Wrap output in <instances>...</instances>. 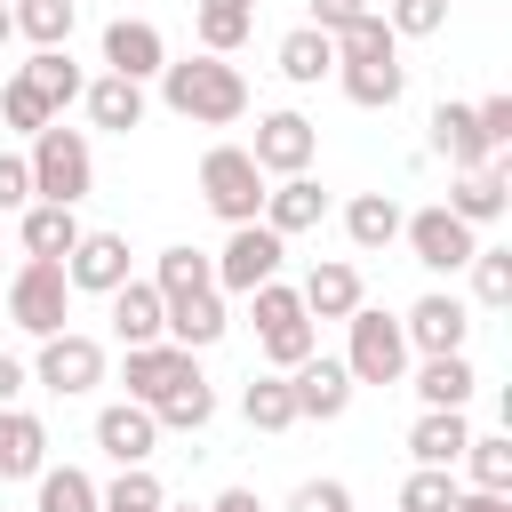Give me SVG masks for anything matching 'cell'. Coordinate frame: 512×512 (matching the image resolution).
Masks as SVG:
<instances>
[{"label":"cell","instance_id":"obj_12","mask_svg":"<svg viewBox=\"0 0 512 512\" xmlns=\"http://www.w3.org/2000/svg\"><path fill=\"white\" fill-rule=\"evenodd\" d=\"M448 216H464L472 232L480 224H496L504 208H512V160L496 152V160H480V168H456V184H448V200H440Z\"/></svg>","mask_w":512,"mask_h":512},{"label":"cell","instance_id":"obj_15","mask_svg":"<svg viewBox=\"0 0 512 512\" xmlns=\"http://www.w3.org/2000/svg\"><path fill=\"white\" fill-rule=\"evenodd\" d=\"M200 376V352H184V344H128V400H144V408H160L176 384H192Z\"/></svg>","mask_w":512,"mask_h":512},{"label":"cell","instance_id":"obj_1","mask_svg":"<svg viewBox=\"0 0 512 512\" xmlns=\"http://www.w3.org/2000/svg\"><path fill=\"white\" fill-rule=\"evenodd\" d=\"M160 104L176 112V120H192V128H232L240 112H248V80H240V64L232 56H168L160 64Z\"/></svg>","mask_w":512,"mask_h":512},{"label":"cell","instance_id":"obj_48","mask_svg":"<svg viewBox=\"0 0 512 512\" xmlns=\"http://www.w3.org/2000/svg\"><path fill=\"white\" fill-rule=\"evenodd\" d=\"M448 512H512V488H456Z\"/></svg>","mask_w":512,"mask_h":512},{"label":"cell","instance_id":"obj_45","mask_svg":"<svg viewBox=\"0 0 512 512\" xmlns=\"http://www.w3.org/2000/svg\"><path fill=\"white\" fill-rule=\"evenodd\" d=\"M288 512H352V488L344 480H296Z\"/></svg>","mask_w":512,"mask_h":512},{"label":"cell","instance_id":"obj_17","mask_svg":"<svg viewBox=\"0 0 512 512\" xmlns=\"http://www.w3.org/2000/svg\"><path fill=\"white\" fill-rule=\"evenodd\" d=\"M96 448H104L112 464H152L160 416H152L144 400H104V408H96Z\"/></svg>","mask_w":512,"mask_h":512},{"label":"cell","instance_id":"obj_9","mask_svg":"<svg viewBox=\"0 0 512 512\" xmlns=\"http://www.w3.org/2000/svg\"><path fill=\"white\" fill-rule=\"evenodd\" d=\"M248 160L264 168V176H304L312 160H320V128L304 120V112H256V136H248Z\"/></svg>","mask_w":512,"mask_h":512},{"label":"cell","instance_id":"obj_53","mask_svg":"<svg viewBox=\"0 0 512 512\" xmlns=\"http://www.w3.org/2000/svg\"><path fill=\"white\" fill-rule=\"evenodd\" d=\"M160 512H208V504H176V496H168V504H160Z\"/></svg>","mask_w":512,"mask_h":512},{"label":"cell","instance_id":"obj_30","mask_svg":"<svg viewBox=\"0 0 512 512\" xmlns=\"http://www.w3.org/2000/svg\"><path fill=\"white\" fill-rule=\"evenodd\" d=\"M272 56H280V80H288V88H320V80L336 72V40H328L320 24H296Z\"/></svg>","mask_w":512,"mask_h":512},{"label":"cell","instance_id":"obj_11","mask_svg":"<svg viewBox=\"0 0 512 512\" xmlns=\"http://www.w3.org/2000/svg\"><path fill=\"white\" fill-rule=\"evenodd\" d=\"M288 376V392H296V424H336L344 408H352V376H344V360H328V352H304L296 368H280Z\"/></svg>","mask_w":512,"mask_h":512},{"label":"cell","instance_id":"obj_34","mask_svg":"<svg viewBox=\"0 0 512 512\" xmlns=\"http://www.w3.org/2000/svg\"><path fill=\"white\" fill-rule=\"evenodd\" d=\"M152 288H160V304H176V296H192V288H216V264H208V248H192V240L160 248V256H152Z\"/></svg>","mask_w":512,"mask_h":512},{"label":"cell","instance_id":"obj_8","mask_svg":"<svg viewBox=\"0 0 512 512\" xmlns=\"http://www.w3.org/2000/svg\"><path fill=\"white\" fill-rule=\"evenodd\" d=\"M280 256H288V240L256 216V224H224V248H216L208 264H216V288H224V296H248V288L280 280Z\"/></svg>","mask_w":512,"mask_h":512},{"label":"cell","instance_id":"obj_20","mask_svg":"<svg viewBox=\"0 0 512 512\" xmlns=\"http://www.w3.org/2000/svg\"><path fill=\"white\" fill-rule=\"evenodd\" d=\"M104 312H112V336H120V344H160V336H168V304H160V288L136 280V272L104 296Z\"/></svg>","mask_w":512,"mask_h":512},{"label":"cell","instance_id":"obj_22","mask_svg":"<svg viewBox=\"0 0 512 512\" xmlns=\"http://www.w3.org/2000/svg\"><path fill=\"white\" fill-rule=\"evenodd\" d=\"M80 104H88V128H112V136H128V128H144V80H120V72H96L88 88H80Z\"/></svg>","mask_w":512,"mask_h":512},{"label":"cell","instance_id":"obj_46","mask_svg":"<svg viewBox=\"0 0 512 512\" xmlns=\"http://www.w3.org/2000/svg\"><path fill=\"white\" fill-rule=\"evenodd\" d=\"M16 208H32V168H24V152H0V216H16Z\"/></svg>","mask_w":512,"mask_h":512},{"label":"cell","instance_id":"obj_41","mask_svg":"<svg viewBox=\"0 0 512 512\" xmlns=\"http://www.w3.org/2000/svg\"><path fill=\"white\" fill-rule=\"evenodd\" d=\"M0 120H8L16 136H40V128H48V120H64V112H48V96H40L24 72H8V80H0Z\"/></svg>","mask_w":512,"mask_h":512},{"label":"cell","instance_id":"obj_51","mask_svg":"<svg viewBox=\"0 0 512 512\" xmlns=\"http://www.w3.org/2000/svg\"><path fill=\"white\" fill-rule=\"evenodd\" d=\"M208 512H264V504H256V488H224Z\"/></svg>","mask_w":512,"mask_h":512},{"label":"cell","instance_id":"obj_14","mask_svg":"<svg viewBox=\"0 0 512 512\" xmlns=\"http://www.w3.org/2000/svg\"><path fill=\"white\" fill-rule=\"evenodd\" d=\"M400 336H408V352H464L472 312H464V296L432 288V296H416V304L400 312Z\"/></svg>","mask_w":512,"mask_h":512},{"label":"cell","instance_id":"obj_21","mask_svg":"<svg viewBox=\"0 0 512 512\" xmlns=\"http://www.w3.org/2000/svg\"><path fill=\"white\" fill-rule=\"evenodd\" d=\"M400 384H408V392H416L424 408H464L480 376H472V360H464V352H416Z\"/></svg>","mask_w":512,"mask_h":512},{"label":"cell","instance_id":"obj_29","mask_svg":"<svg viewBox=\"0 0 512 512\" xmlns=\"http://www.w3.org/2000/svg\"><path fill=\"white\" fill-rule=\"evenodd\" d=\"M48 464V424L32 408H0V480H32Z\"/></svg>","mask_w":512,"mask_h":512},{"label":"cell","instance_id":"obj_2","mask_svg":"<svg viewBox=\"0 0 512 512\" xmlns=\"http://www.w3.org/2000/svg\"><path fill=\"white\" fill-rule=\"evenodd\" d=\"M24 168H32V200H64V208H80V200L96 192V144H88V128L48 120L40 136H24Z\"/></svg>","mask_w":512,"mask_h":512},{"label":"cell","instance_id":"obj_26","mask_svg":"<svg viewBox=\"0 0 512 512\" xmlns=\"http://www.w3.org/2000/svg\"><path fill=\"white\" fill-rule=\"evenodd\" d=\"M400 216H408V208H400L392 192H352V200H344V240H352L360 256H376V248L400 240Z\"/></svg>","mask_w":512,"mask_h":512},{"label":"cell","instance_id":"obj_49","mask_svg":"<svg viewBox=\"0 0 512 512\" xmlns=\"http://www.w3.org/2000/svg\"><path fill=\"white\" fill-rule=\"evenodd\" d=\"M24 384H32V368H24L16 352H0V408H16V400H24Z\"/></svg>","mask_w":512,"mask_h":512},{"label":"cell","instance_id":"obj_7","mask_svg":"<svg viewBox=\"0 0 512 512\" xmlns=\"http://www.w3.org/2000/svg\"><path fill=\"white\" fill-rule=\"evenodd\" d=\"M24 368H32V384H48L56 400H80V392L104 384V336H88V328H56V336H40V352H32Z\"/></svg>","mask_w":512,"mask_h":512},{"label":"cell","instance_id":"obj_3","mask_svg":"<svg viewBox=\"0 0 512 512\" xmlns=\"http://www.w3.org/2000/svg\"><path fill=\"white\" fill-rule=\"evenodd\" d=\"M248 320H256V352H264L272 368H296L304 352H320V320L304 312V296H296L288 280L248 288Z\"/></svg>","mask_w":512,"mask_h":512},{"label":"cell","instance_id":"obj_37","mask_svg":"<svg viewBox=\"0 0 512 512\" xmlns=\"http://www.w3.org/2000/svg\"><path fill=\"white\" fill-rule=\"evenodd\" d=\"M32 512H96V480L80 464H40L32 472Z\"/></svg>","mask_w":512,"mask_h":512},{"label":"cell","instance_id":"obj_13","mask_svg":"<svg viewBox=\"0 0 512 512\" xmlns=\"http://www.w3.org/2000/svg\"><path fill=\"white\" fill-rule=\"evenodd\" d=\"M128 272H136V264H128V232H80V240H72V256H64L72 296H112Z\"/></svg>","mask_w":512,"mask_h":512},{"label":"cell","instance_id":"obj_55","mask_svg":"<svg viewBox=\"0 0 512 512\" xmlns=\"http://www.w3.org/2000/svg\"><path fill=\"white\" fill-rule=\"evenodd\" d=\"M8 8H16V0H8Z\"/></svg>","mask_w":512,"mask_h":512},{"label":"cell","instance_id":"obj_43","mask_svg":"<svg viewBox=\"0 0 512 512\" xmlns=\"http://www.w3.org/2000/svg\"><path fill=\"white\" fill-rule=\"evenodd\" d=\"M456 464H416L408 480H400V512H448L456 504Z\"/></svg>","mask_w":512,"mask_h":512},{"label":"cell","instance_id":"obj_36","mask_svg":"<svg viewBox=\"0 0 512 512\" xmlns=\"http://www.w3.org/2000/svg\"><path fill=\"white\" fill-rule=\"evenodd\" d=\"M16 40L32 48H72V24H80V0H16Z\"/></svg>","mask_w":512,"mask_h":512},{"label":"cell","instance_id":"obj_5","mask_svg":"<svg viewBox=\"0 0 512 512\" xmlns=\"http://www.w3.org/2000/svg\"><path fill=\"white\" fill-rule=\"evenodd\" d=\"M264 184H272V176L248 160V144H208V152H200V200H208V216H224V224H256Z\"/></svg>","mask_w":512,"mask_h":512},{"label":"cell","instance_id":"obj_33","mask_svg":"<svg viewBox=\"0 0 512 512\" xmlns=\"http://www.w3.org/2000/svg\"><path fill=\"white\" fill-rule=\"evenodd\" d=\"M328 40H336V64H376V56H400V40H392L384 8H352Z\"/></svg>","mask_w":512,"mask_h":512},{"label":"cell","instance_id":"obj_50","mask_svg":"<svg viewBox=\"0 0 512 512\" xmlns=\"http://www.w3.org/2000/svg\"><path fill=\"white\" fill-rule=\"evenodd\" d=\"M352 8H360V0H312V24H320V32H336Z\"/></svg>","mask_w":512,"mask_h":512},{"label":"cell","instance_id":"obj_42","mask_svg":"<svg viewBox=\"0 0 512 512\" xmlns=\"http://www.w3.org/2000/svg\"><path fill=\"white\" fill-rule=\"evenodd\" d=\"M464 272H472V296H480L488 312H504V304H512V248H496V240H480Z\"/></svg>","mask_w":512,"mask_h":512},{"label":"cell","instance_id":"obj_31","mask_svg":"<svg viewBox=\"0 0 512 512\" xmlns=\"http://www.w3.org/2000/svg\"><path fill=\"white\" fill-rule=\"evenodd\" d=\"M464 440H472L464 408H416V424H408V456L416 464H456Z\"/></svg>","mask_w":512,"mask_h":512},{"label":"cell","instance_id":"obj_39","mask_svg":"<svg viewBox=\"0 0 512 512\" xmlns=\"http://www.w3.org/2000/svg\"><path fill=\"white\" fill-rule=\"evenodd\" d=\"M160 504H168V488L152 464H120V480L96 488V512H160Z\"/></svg>","mask_w":512,"mask_h":512},{"label":"cell","instance_id":"obj_19","mask_svg":"<svg viewBox=\"0 0 512 512\" xmlns=\"http://www.w3.org/2000/svg\"><path fill=\"white\" fill-rule=\"evenodd\" d=\"M224 336H232V296H224V288H192V296L168 304V344L208 352V344H224Z\"/></svg>","mask_w":512,"mask_h":512},{"label":"cell","instance_id":"obj_47","mask_svg":"<svg viewBox=\"0 0 512 512\" xmlns=\"http://www.w3.org/2000/svg\"><path fill=\"white\" fill-rule=\"evenodd\" d=\"M472 120H480L488 152H504V144H512V96H480V104H472Z\"/></svg>","mask_w":512,"mask_h":512},{"label":"cell","instance_id":"obj_40","mask_svg":"<svg viewBox=\"0 0 512 512\" xmlns=\"http://www.w3.org/2000/svg\"><path fill=\"white\" fill-rule=\"evenodd\" d=\"M152 416H160V432H208V416H216V384L192 376V384H176Z\"/></svg>","mask_w":512,"mask_h":512},{"label":"cell","instance_id":"obj_44","mask_svg":"<svg viewBox=\"0 0 512 512\" xmlns=\"http://www.w3.org/2000/svg\"><path fill=\"white\" fill-rule=\"evenodd\" d=\"M384 24H392V40H432L448 24V0H392Z\"/></svg>","mask_w":512,"mask_h":512},{"label":"cell","instance_id":"obj_35","mask_svg":"<svg viewBox=\"0 0 512 512\" xmlns=\"http://www.w3.org/2000/svg\"><path fill=\"white\" fill-rule=\"evenodd\" d=\"M240 416H248V432H288V424H296V392H288V376H280V368L248 376V384H240Z\"/></svg>","mask_w":512,"mask_h":512},{"label":"cell","instance_id":"obj_25","mask_svg":"<svg viewBox=\"0 0 512 512\" xmlns=\"http://www.w3.org/2000/svg\"><path fill=\"white\" fill-rule=\"evenodd\" d=\"M424 128H432L424 144H432L448 168H480V160H496V152H488V136H480V120H472V104H432V120H424Z\"/></svg>","mask_w":512,"mask_h":512},{"label":"cell","instance_id":"obj_32","mask_svg":"<svg viewBox=\"0 0 512 512\" xmlns=\"http://www.w3.org/2000/svg\"><path fill=\"white\" fill-rule=\"evenodd\" d=\"M16 72H24V80L48 96V112H72V104H80V88H88V72L72 64V48H32Z\"/></svg>","mask_w":512,"mask_h":512},{"label":"cell","instance_id":"obj_10","mask_svg":"<svg viewBox=\"0 0 512 512\" xmlns=\"http://www.w3.org/2000/svg\"><path fill=\"white\" fill-rule=\"evenodd\" d=\"M400 240H408V256H416L424 272H464L472 248H480V232H472L464 216H448V208H416V216H400Z\"/></svg>","mask_w":512,"mask_h":512},{"label":"cell","instance_id":"obj_38","mask_svg":"<svg viewBox=\"0 0 512 512\" xmlns=\"http://www.w3.org/2000/svg\"><path fill=\"white\" fill-rule=\"evenodd\" d=\"M456 464H464V488H512V432H472Z\"/></svg>","mask_w":512,"mask_h":512},{"label":"cell","instance_id":"obj_16","mask_svg":"<svg viewBox=\"0 0 512 512\" xmlns=\"http://www.w3.org/2000/svg\"><path fill=\"white\" fill-rule=\"evenodd\" d=\"M160 64H168V40H160L152 16H112V24H104V72H120V80H160Z\"/></svg>","mask_w":512,"mask_h":512},{"label":"cell","instance_id":"obj_54","mask_svg":"<svg viewBox=\"0 0 512 512\" xmlns=\"http://www.w3.org/2000/svg\"><path fill=\"white\" fill-rule=\"evenodd\" d=\"M0 280H8V256H0Z\"/></svg>","mask_w":512,"mask_h":512},{"label":"cell","instance_id":"obj_24","mask_svg":"<svg viewBox=\"0 0 512 512\" xmlns=\"http://www.w3.org/2000/svg\"><path fill=\"white\" fill-rule=\"evenodd\" d=\"M328 80H336L360 112H392V104L408 96V64H400V56H376V64H336Z\"/></svg>","mask_w":512,"mask_h":512},{"label":"cell","instance_id":"obj_18","mask_svg":"<svg viewBox=\"0 0 512 512\" xmlns=\"http://www.w3.org/2000/svg\"><path fill=\"white\" fill-rule=\"evenodd\" d=\"M256 216H264L280 240H296V232H312V224L328 216V192H320V176H312V168H304V176H272Z\"/></svg>","mask_w":512,"mask_h":512},{"label":"cell","instance_id":"obj_23","mask_svg":"<svg viewBox=\"0 0 512 512\" xmlns=\"http://www.w3.org/2000/svg\"><path fill=\"white\" fill-rule=\"evenodd\" d=\"M88 224H80V208H64V200H32V208H16V240H24V256H72V240H80Z\"/></svg>","mask_w":512,"mask_h":512},{"label":"cell","instance_id":"obj_6","mask_svg":"<svg viewBox=\"0 0 512 512\" xmlns=\"http://www.w3.org/2000/svg\"><path fill=\"white\" fill-rule=\"evenodd\" d=\"M8 320H16L32 344L56 336V328L72 320V280H64L56 256H24V264L8 272Z\"/></svg>","mask_w":512,"mask_h":512},{"label":"cell","instance_id":"obj_27","mask_svg":"<svg viewBox=\"0 0 512 512\" xmlns=\"http://www.w3.org/2000/svg\"><path fill=\"white\" fill-rule=\"evenodd\" d=\"M296 296H304V312H312V320H344L352 304H368V288H360V272H352L344 256H328V264H312Z\"/></svg>","mask_w":512,"mask_h":512},{"label":"cell","instance_id":"obj_4","mask_svg":"<svg viewBox=\"0 0 512 512\" xmlns=\"http://www.w3.org/2000/svg\"><path fill=\"white\" fill-rule=\"evenodd\" d=\"M408 336H400V320L392 312H376V304H352L344 312V376L352 384H400L408 376Z\"/></svg>","mask_w":512,"mask_h":512},{"label":"cell","instance_id":"obj_52","mask_svg":"<svg viewBox=\"0 0 512 512\" xmlns=\"http://www.w3.org/2000/svg\"><path fill=\"white\" fill-rule=\"evenodd\" d=\"M8 40H16V16H8V0H0V48H8Z\"/></svg>","mask_w":512,"mask_h":512},{"label":"cell","instance_id":"obj_28","mask_svg":"<svg viewBox=\"0 0 512 512\" xmlns=\"http://www.w3.org/2000/svg\"><path fill=\"white\" fill-rule=\"evenodd\" d=\"M192 32L208 56H240L256 32V0H192Z\"/></svg>","mask_w":512,"mask_h":512}]
</instances>
